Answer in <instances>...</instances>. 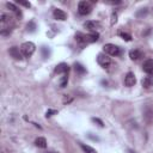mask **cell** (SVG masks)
Returning a JSON list of instances; mask_svg holds the SVG:
<instances>
[{"label": "cell", "instance_id": "6da1fadb", "mask_svg": "<svg viewBox=\"0 0 153 153\" xmlns=\"http://www.w3.org/2000/svg\"><path fill=\"white\" fill-rule=\"evenodd\" d=\"M0 24H1V35L8 36L12 31V27H13V18L8 13H1Z\"/></svg>", "mask_w": 153, "mask_h": 153}, {"label": "cell", "instance_id": "7a4b0ae2", "mask_svg": "<svg viewBox=\"0 0 153 153\" xmlns=\"http://www.w3.org/2000/svg\"><path fill=\"white\" fill-rule=\"evenodd\" d=\"M20 50H22V54L24 57H30L35 50H36V45L32 43V42H24L22 45H20Z\"/></svg>", "mask_w": 153, "mask_h": 153}, {"label": "cell", "instance_id": "3957f363", "mask_svg": "<svg viewBox=\"0 0 153 153\" xmlns=\"http://www.w3.org/2000/svg\"><path fill=\"white\" fill-rule=\"evenodd\" d=\"M104 49V53L108 54V55H111V56H118L121 54V49L118 45H115V44H111V43H108L103 47Z\"/></svg>", "mask_w": 153, "mask_h": 153}, {"label": "cell", "instance_id": "277c9868", "mask_svg": "<svg viewBox=\"0 0 153 153\" xmlns=\"http://www.w3.org/2000/svg\"><path fill=\"white\" fill-rule=\"evenodd\" d=\"M91 11H92V6H91V4L88 1H80L78 4V12H79V14L87 16V14L91 13Z\"/></svg>", "mask_w": 153, "mask_h": 153}, {"label": "cell", "instance_id": "5b68a950", "mask_svg": "<svg viewBox=\"0 0 153 153\" xmlns=\"http://www.w3.org/2000/svg\"><path fill=\"white\" fill-rule=\"evenodd\" d=\"M97 62H98V65H99L100 67L108 68V67L111 65V59H110L105 53H100V54H98V56H97Z\"/></svg>", "mask_w": 153, "mask_h": 153}, {"label": "cell", "instance_id": "8992f818", "mask_svg": "<svg viewBox=\"0 0 153 153\" xmlns=\"http://www.w3.org/2000/svg\"><path fill=\"white\" fill-rule=\"evenodd\" d=\"M8 54L11 57H13L14 60H22L23 59V54H22V50H19L18 47H11L8 49Z\"/></svg>", "mask_w": 153, "mask_h": 153}, {"label": "cell", "instance_id": "52a82bcc", "mask_svg": "<svg viewBox=\"0 0 153 153\" xmlns=\"http://www.w3.org/2000/svg\"><path fill=\"white\" fill-rule=\"evenodd\" d=\"M135 84H136V78H135L134 73L128 72V73L126 74V76H124V85L128 86V87H131V86H134Z\"/></svg>", "mask_w": 153, "mask_h": 153}, {"label": "cell", "instance_id": "ba28073f", "mask_svg": "<svg viewBox=\"0 0 153 153\" xmlns=\"http://www.w3.org/2000/svg\"><path fill=\"white\" fill-rule=\"evenodd\" d=\"M142 69L147 74H153V59H147L142 63Z\"/></svg>", "mask_w": 153, "mask_h": 153}, {"label": "cell", "instance_id": "9c48e42d", "mask_svg": "<svg viewBox=\"0 0 153 153\" xmlns=\"http://www.w3.org/2000/svg\"><path fill=\"white\" fill-rule=\"evenodd\" d=\"M84 27L87 29L91 32H96V30L99 27V23L98 22H93V20H87L84 23Z\"/></svg>", "mask_w": 153, "mask_h": 153}, {"label": "cell", "instance_id": "30bf717a", "mask_svg": "<svg viewBox=\"0 0 153 153\" xmlns=\"http://www.w3.org/2000/svg\"><path fill=\"white\" fill-rule=\"evenodd\" d=\"M53 16H54V18H55L56 20H61V22H63V20L67 19V14H66V12L62 11V10H60V8H55L54 12H53Z\"/></svg>", "mask_w": 153, "mask_h": 153}, {"label": "cell", "instance_id": "8fae6325", "mask_svg": "<svg viewBox=\"0 0 153 153\" xmlns=\"http://www.w3.org/2000/svg\"><path fill=\"white\" fill-rule=\"evenodd\" d=\"M68 71H69V66L65 62H61L55 67V73H57V74H66V73H68Z\"/></svg>", "mask_w": 153, "mask_h": 153}, {"label": "cell", "instance_id": "7c38bea8", "mask_svg": "<svg viewBox=\"0 0 153 153\" xmlns=\"http://www.w3.org/2000/svg\"><path fill=\"white\" fill-rule=\"evenodd\" d=\"M129 57H130V60H133V61H137V60H140V59L142 57V53H141L139 49H131V50L129 51Z\"/></svg>", "mask_w": 153, "mask_h": 153}, {"label": "cell", "instance_id": "4fadbf2b", "mask_svg": "<svg viewBox=\"0 0 153 153\" xmlns=\"http://www.w3.org/2000/svg\"><path fill=\"white\" fill-rule=\"evenodd\" d=\"M6 7H7L10 11H12L13 13H16V16H17L18 18H22V16H23V14H22V11H20L14 4H12V2H7V4H6Z\"/></svg>", "mask_w": 153, "mask_h": 153}, {"label": "cell", "instance_id": "5bb4252c", "mask_svg": "<svg viewBox=\"0 0 153 153\" xmlns=\"http://www.w3.org/2000/svg\"><path fill=\"white\" fill-rule=\"evenodd\" d=\"M98 37H99L98 32H91V33H88V35H85V42H86V44H87V43L97 42V41H98Z\"/></svg>", "mask_w": 153, "mask_h": 153}, {"label": "cell", "instance_id": "9a60e30c", "mask_svg": "<svg viewBox=\"0 0 153 153\" xmlns=\"http://www.w3.org/2000/svg\"><path fill=\"white\" fill-rule=\"evenodd\" d=\"M141 84H142V86H143L145 88H151V87L153 86V78H152V76H145V78L142 79Z\"/></svg>", "mask_w": 153, "mask_h": 153}, {"label": "cell", "instance_id": "2e32d148", "mask_svg": "<svg viewBox=\"0 0 153 153\" xmlns=\"http://www.w3.org/2000/svg\"><path fill=\"white\" fill-rule=\"evenodd\" d=\"M35 145L37 146V147H39V148H45L47 147V140L44 139V137H37L36 140H35Z\"/></svg>", "mask_w": 153, "mask_h": 153}, {"label": "cell", "instance_id": "e0dca14e", "mask_svg": "<svg viewBox=\"0 0 153 153\" xmlns=\"http://www.w3.org/2000/svg\"><path fill=\"white\" fill-rule=\"evenodd\" d=\"M74 69H75V72L78 73V74H85L86 73V68L81 65V63H79V62H75L74 63Z\"/></svg>", "mask_w": 153, "mask_h": 153}, {"label": "cell", "instance_id": "ac0fdd59", "mask_svg": "<svg viewBox=\"0 0 153 153\" xmlns=\"http://www.w3.org/2000/svg\"><path fill=\"white\" fill-rule=\"evenodd\" d=\"M80 147L82 148V151L85 153H97V151L94 148H92L91 146H88V145H85V143H81L80 142Z\"/></svg>", "mask_w": 153, "mask_h": 153}, {"label": "cell", "instance_id": "d6986e66", "mask_svg": "<svg viewBox=\"0 0 153 153\" xmlns=\"http://www.w3.org/2000/svg\"><path fill=\"white\" fill-rule=\"evenodd\" d=\"M75 41L80 44H85V33H81V32H76L75 33Z\"/></svg>", "mask_w": 153, "mask_h": 153}, {"label": "cell", "instance_id": "ffe728a7", "mask_svg": "<svg viewBox=\"0 0 153 153\" xmlns=\"http://www.w3.org/2000/svg\"><path fill=\"white\" fill-rule=\"evenodd\" d=\"M26 29H27V31H29V32H35V31H36V29H37L36 23H35L33 20H30V22L27 23V25H26Z\"/></svg>", "mask_w": 153, "mask_h": 153}, {"label": "cell", "instance_id": "44dd1931", "mask_svg": "<svg viewBox=\"0 0 153 153\" xmlns=\"http://www.w3.org/2000/svg\"><path fill=\"white\" fill-rule=\"evenodd\" d=\"M41 51H42V56H43L44 59H48V57L50 56V49H49V47L43 45V47L41 48Z\"/></svg>", "mask_w": 153, "mask_h": 153}, {"label": "cell", "instance_id": "7402d4cb", "mask_svg": "<svg viewBox=\"0 0 153 153\" xmlns=\"http://www.w3.org/2000/svg\"><path fill=\"white\" fill-rule=\"evenodd\" d=\"M118 36L120 37H122L123 39H126L127 42H129V41H131V36L128 33V32H123V31H118Z\"/></svg>", "mask_w": 153, "mask_h": 153}, {"label": "cell", "instance_id": "603a6c76", "mask_svg": "<svg viewBox=\"0 0 153 153\" xmlns=\"http://www.w3.org/2000/svg\"><path fill=\"white\" fill-rule=\"evenodd\" d=\"M147 13H148V10H147V8H141V10H139V11L136 12V17H137V18H142V17H145Z\"/></svg>", "mask_w": 153, "mask_h": 153}, {"label": "cell", "instance_id": "cb8c5ba5", "mask_svg": "<svg viewBox=\"0 0 153 153\" xmlns=\"http://www.w3.org/2000/svg\"><path fill=\"white\" fill-rule=\"evenodd\" d=\"M67 81H68V73L63 74L62 79H61V81H60V86H61V87H65V86L67 85Z\"/></svg>", "mask_w": 153, "mask_h": 153}, {"label": "cell", "instance_id": "d4e9b609", "mask_svg": "<svg viewBox=\"0 0 153 153\" xmlns=\"http://www.w3.org/2000/svg\"><path fill=\"white\" fill-rule=\"evenodd\" d=\"M57 114V110H54V109H48L47 112H45V117H51L53 115H56Z\"/></svg>", "mask_w": 153, "mask_h": 153}, {"label": "cell", "instance_id": "484cf974", "mask_svg": "<svg viewBox=\"0 0 153 153\" xmlns=\"http://www.w3.org/2000/svg\"><path fill=\"white\" fill-rule=\"evenodd\" d=\"M17 4H19V5H23V6L27 7V8H30V7H31V4H30L29 1H24V0H17Z\"/></svg>", "mask_w": 153, "mask_h": 153}, {"label": "cell", "instance_id": "4316f807", "mask_svg": "<svg viewBox=\"0 0 153 153\" xmlns=\"http://www.w3.org/2000/svg\"><path fill=\"white\" fill-rule=\"evenodd\" d=\"M92 122H94V123H97L99 127H104V123H103V121L102 120H99V118H97V117H92Z\"/></svg>", "mask_w": 153, "mask_h": 153}, {"label": "cell", "instance_id": "83f0119b", "mask_svg": "<svg viewBox=\"0 0 153 153\" xmlns=\"http://www.w3.org/2000/svg\"><path fill=\"white\" fill-rule=\"evenodd\" d=\"M116 22H117V14L114 12V13H112V16H111V24L114 25Z\"/></svg>", "mask_w": 153, "mask_h": 153}, {"label": "cell", "instance_id": "f1b7e54d", "mask_svg": "<svg viewBox=\"0 0 153 153\" xmlns=\"http://www.w3.org/2000/svg\"><path fill=\"white\" fill-rule=\"evenodd\" d=\"M49 153H55V152H49Z\"/></svg>", "mask_w": 153, "mask_h": 153}]
</instances>
